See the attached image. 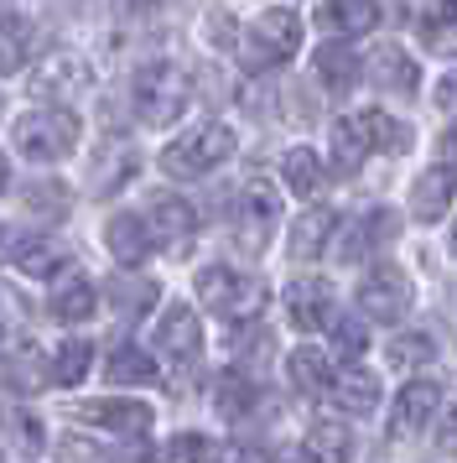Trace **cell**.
Wrapping results in <instances>:
<instances>
[{
    "label": "cell",
    "instance_id": "6da1fadb",
    "mask_svg": "<svg viewBox=\"0 0 457 463\" xmlns=\"http://www.w3.org/2000/svg\"><path fill=\"white\" fill-rule=\"evenodd\" d=\"M400 146H411V130L395 115H385V109H353V115H343L332 126V162H338V172H353L374 151H400Z\"/></svg>",
    "mask_w": 457,
    "mask_h": 463
},
{
    "label": "cell",
    "instance_id": "7a4b0ae2",
    "mask_svg": "<svg viewBox=\"0 0 457 463\" xmlns=\"http://www.w3.org/2000/svg\"><path fill=\"white\" fill-rule=\"evenodd\" d=\"M239 146V136L224 126V120H203V126L182 130L172 146L162 151V172L166 177H203V172L224 167Z\"/></svg>",
    "mask_w": 457,
    "mask_h": 463
},
{
    "label": "cell",
    "instance_id": "3957f363",
    "mask_svg": "<svg viewBox=\"0 0 457 463\" xmlns=\"http://www.w3.org/2000/svg\"><path fill=\"white\" fill-rule=\"evenodd\" d=\"M198 302L208 313L228 317V323H255L260 307H266V287L228 271V266H208V271H198Z\"/></svg>",
    "mask_w": 457,
    "mask_h": 463
},
{
    "label": "cell",
    "instance_id": "277c9868",
    "mask_svg": "<svg viewBox=\"0 0 457 463\" xmlns=\"http://www.w3.org/2000/svg\"><path fill=\"white\" fill-rule=\"evenodd\" d=\"M79 146V115L68 109H26L16 120V151L26 162H62Z\"/></svg>",
    "mask_w": 457,
    "mask_h": 463
},
{
    "label": "cell",
    "instance_id": "5b68a950",
    "mask_svg": "<svg viewBox=\"0 0 457 463\" xmlns=\"http://www.w3.org/2000/svg\"><path fill=\"white\" fill-rule=\"evenodd\" d=\"M135 109H141L145 126H166V120H177V115L187 109L182 68H172V63L145 68L141 79H135Z\"/></svg>",
    "mask_w": 457,
    "mask_h": 463
},
{
    "label": "cell",
    "instance_id": "8992f818",
    "mask_svg": "<svg viewBox=\"0 0 457 463\" xmlns=\"http://www.w3.org/2000/svg\"><path fill=\"white\" fill-rule=\"evenodd\" d=\"M245 47H249V63L255 68H270V63H286L291 52L302 47V16L296 11H266V16H255L245 32Z\"/></svg>",
    "mask_w": 457,
    "mask_h": 463
},
{
    "label": "cell",
    "instance_id": "52a82bcc",
    "mask_svg": "<svg viewBox=\"0 0 457 463\" xmlns=\"http://www.w3.org/2000/svg\"><path fill=\"white\" fill-rule=\"evenodd\" d=\"M359 307L364 317H379V323H400L406 307H411V276L395 271V266H374L359 281Z\"/></svg>",
    "mask_w": 457,
    "mask_h": 463
},
{
    "label": "cell",
    "instance_id": "ba28073f",
    "mask_svg": "<svg viewBox=\"0 0 457 463\" xmlns=\"http://www.w3.org/2000/svg\"><path fill=\"white\" fill-rule=\"evenodd\" d=\"M442 411V385L436 380H411L400 396H395V417H390V438H406V432H421L426 421Z\"/></svg>",
    "mask_w": 457,
    "mask_h": 463
},
{
    "label": "cell",
    "instance_id": "9c48e42d",
    "mask_svg": "<svg viewBox=\"0 0 457 463\" xmlns=\"http://www.w3.org/2000/svg\"><path fill=\"white\" fill-rule=\"evenodd\" d=\"M156 349H162L166 359H177V364H192L198 359V349H203V334H198V313L192 307H166L162 323H156Z\"/></svg>",
    "mask_w": 457,
    "mask_h": 463
},
{
    "label": "cell",
    "instance_id": "30bf717a",
    "mask_svg": "<svg viewBox=\"0 0 457 463\" xmlns=\"http://www.w3.org/2000/svg\"><path fill=\"white\" fill-rule=\"evenodd\" d=\"M452 198H457V167H447V162H442V167H426L411 188V213L421 224H436Z\"/></svg>",
    "mask_w": 457,
    "mask_h": 463
},
{
    "label": "cell",
    "instance_id": "8fae6325",
    "mask_svg": "<svg viewBox=\"0 0 457 463\" xmlns=\"http://www.w3.org/2000/svg\"><path fill=\"white\" fill-rule=\"evenodd\" d=\"M286 317H291L296 334H317V328L332 317L328 281H296V287H286Z\"/></svg>",
    "mask_w": 457,
    "mask_h": 463
},
{
    "label": "cell",
    "instance_id": "7c38bea8",
    "mask_svg": "<svg viewBox=\"0 0 457 463\" xmlns=\"http://www.w3.org/2000/svg\"><path fill=\"white\" fill-rule=\"evenodd\" d=\"M104 245H109V255H115L120 266H141L145 255H151V224L135 219V213H115V219L104 224Z\"/></svg>",
    "mask_w": 457,
    "mask_h": 463
},
{
    "label": "cell",
    "instance_id": "4fadbf2b",
    "mask_svg": "<svg viewBox=\"0 0 457 463\" xmlns=\"http://www.w3.org/2000/svg\"><path fill=\"white\" fill-rule=\"evenodd\" d=\"M374 22H379L374 0H328L317 11V26L332 32V37H364V32H374Z\"/></svg>",
    "mask_w": 457,
    "mask_h": 463
},
{
    "label": "cell",
    "instance_id": "5bb4252c",
    "mask_svg": "<svg viewBox=\"0 0 457 463\" xmlns=\"http://www.w3.org/2000/svg\"><path fill=\"white\" fill-rule=\"evenodd\" d=\"M364 79L379 89H390V94H411L415 89V63L400 52V47H374L369 58H364Z\"/></svg>",
    "mask_w": 457,
    "mask_h": 463
},
{
    "label": "cell",
    "instance_id": "9a60e30c",
    "mask_svg": "<svg viewBox=\"0 0 457 463\" xmlns=\"http://www.w3.org/2000/svg\"><path fill=\"white\" fill-rule=\"evenodd\" d=\"M83 421L115 427L120 438H141L145 427H151V411H145L141 401H89V406H83Z\"/></svg>",
    "mask_w": 457,
    "mask_h": 463
},
{
    "label": "cell",
    "instance_id": "2e32d148",
    "mask_svg": "<svg viewBox=\"0 0 457 463\" xmlns=\"http://www.w3.org/2000/svg\"><path fill=\"white\" fill-rule=\"evenodd\" d=\"M145 224H151V240H156V245H172V250H177L187 234L198 230V213L187 209L182 198H156Z\"/></svg>",
    "mask_w": 457,
    "mask_h": 463
},
{
    "label": "cell",
    "instance_id": "e0dca14e",
    "mask_svg": "<svg viewBox=\"0 0 457 463\" xmlns=\"http://www.w3.org/2000/svg\"><path fill=\"white\" fill-rule=\"evenodd\" d=\"M332 230H338V219H332V209H307L296 224H291V255L296 260H312V255H322V245L332 240Z\"/></svg>",
    "mask_w": 457,
    "mask_h": 463
},
{
    "label": "cell",
    "instance_id": "ac0fdd59",
    "mask_svg": "<svg viewBox=\"0 0 457 463\" xmlns=\"http://www.w3.org/2000/svg\"><path fill=\"white\" fill-rule=\"evenodd\" d=\"M421 43L436 58H457V0H442L421 16Z\"/></svg>",
    "mask_w": 457,
    "mask_h": 463
},
{
    "label": "cell",
    "instance_id": "d6986e66",
    "mask_svg": "<svg viewBox=\"0 0 457 463\" xmlns=\"http://www.w3.org/2000/svg\"><path fill=\"white\" fill-rule=\"evenodd\" d=\"M291 380H296V391H307V396H332V385H338V375H332V364L317 349H296V354L286 359Z\"/></svg>",
    "mask_w": 457,
    "mask_h": 463
},
{
    "label": "cell",
    "instance_id": "ffe728a7",
    "mask_svg": "<svg viewBox=\"0 0 457 463\" xmlns=\"http://www.w3.org/2000/svg\"><path fill=\"white\" fill-rule=\"evenodd\" d=\"M332 401H338L349 417H364V411L379 406V375H369V370H349V375H338Z\"/></svg>",
    "mask_w": 457,
    "mask_h": 463
},
{
    "label": "cell",
    "instance_id": "44dd1931",
    "mask_svg": "<svg viewBox=\"0 0 457 463\" xmlns=\"http://www.w3.org/2000/svg\"><path fill=\"white\" fill-rule=\"evenodd\" d=\"M275 188L270 183H245L239 188V198H234V219L239 224H255V234H266L270 224H275Z\"/></svg>",
    "mask_w": 457,
    "mask_h": 463
},
{
    "label": "cell",
    "instance_id": "7402d4cb",
    "mask_svg": "<svg viewBox=\"0 0 457 463\" xmlns=\"http://www.w3.org/2000/svg\"><path fill=\"white\" fill-rule=\"evenodd\" d=\"M104 375H109V385H151V380H156V359L145 354V349L120 344V349H109Z\"/></svg>",
    "mask_w": 457,
    "mask_h": 463
},
{
    "label": "cell",
    "instance_id": "603a6c76",
    "mask_svg": "<svg viewBox=\"0 0 457 463\" xmlns=\"http://www.w3.org/2000/svg\"><path fill=\"white\" fill-rule=\"evenodd\" d=\"M281 177H286V188L296 193V198H312L317 183H322V156L312 146H291L286 156H281Z\"/></svg>",
    "mask_w": 457,
    "mask_h": 463
},
{
    "label": "cell",
    "instance_id": "cb8c5ba5",
    "mask_svg": "<svg viewBox=\"0 0 457 463\" xmlns=\"http://www.w3.org/2000/svg\"><path fill=\"white\" fill-rule=\"evenodd\" d=\"M94 281L89 276H73V281H62L58 292H52V317L58 323H83V317L94 313Z\"/></svg>",
    "mask_w": 457,
    "mask_h": 463
},
{
    "label": "cell",
    "instance_id": "d4e9b609",
    "mask_svg": "<svg viewBox=\"0 0 457 463\" xmlns=\"http://www.w3.org/2000/svg\"><path fill=\"white\" fill-rule=\"evenodd\" d=\"M68 266V250L58 240H21L16 245V271L26 276H58Z\"/></svg>",
    "mask_w": 457,
    "mask_h": 463
},
{
    "label": "cell",
    "instance_id": "484cf974",
    "mask_svg": "<svg viewBox=\"0 0 457 463\" xmlns=\"http://www.w3.org/2000/svg\"><path fill=\"white\" fill-rule=\"evenodd\" d=\"M353 73H364V63H359L343 43H328L322 52H317V79H322L332 94H343V89L353 84Z\"/></svg>",
    "mask_w": 457,
    "mask_h": 463
},
{
    "label": "cell",
    "instance_id": "4316f807",
    "mask_svg": "<svg viewBox=\"0 0 457 463\" xmlns=\"http://www.w3.org/2000/svg\"><path fill=\"white\" fill-rule=\"evenodd\" d=\"M32 26L21 22V16H5L0 22V73H16V68L32 63Z\"/></svg>",
    "mask_w": 457,
    "mask_h": 463
},
{
    "label": "cell",
    "instance_id": "83f0119b",
    "mask_svg": "<svg viewBox=\"0 0 457 463\" xmlns=\"http://www.w3.org/2000/svg\"><path fill=\"white\" fill-rule=\"evenodd\" d=\"M89 359H94V349H89L83 338H68L58 349V359H52V380H58V385H79V380L89 375Z\"/></svg>",
    "mask_w": 457,
    "mask_h": 463
},
{
    "label": "cell",
    "instance_id": "f1b7e54d",
    "mask_svg": "<svg viewBox=\"0 0 457 463\" xmlns=\"http://www.w3.org/2000/svg\"><path fill=\"white\" fill-rule=\"evenodd\" d=\"M79 89L83 84V58H73V52H52L47 63L37 68V89Z\"/></svg>",
    "mask_w": 457,
    "mask_h": 463
},
{
    "label": "cell",
    "instance_id": "f546056e",
    "mask_svg": "<svg viewBox=\"0 0 457 463\" xmlns=\"http://www.w3.org/2000/svg\"><path fill=\"white\" fill-rule=\"evenodd\" d=\"M307 442H312V453H317L322 463H343L349 458V432H343L338 421H317V427L307 432Z\"/></svg>",
    "mask_w": 457,
    "mask_h": 463
},
{
    "label": "cell",
    "instance_id": "4dcf8cb0",
    "mask_svg": "<svg viewBox=\"0 0 457 463\" xmlns=\"http://www.w3.org/2000/svg\"><path fill=\"white\" fill-rule=\"evenodd\" d=\"M166 463H219V448H213V438L182 432V438H172V448H166Z\"/></svg>",
    "mask_w": 457,
    "mask_h": 463
},
{
    "label": "cell",
    "instance_id": "1f68e13d",
    "mask_svg": "<svg viewBox=\"0 0 457 463\" xmlns=\"http://www.w3.org/2000/svg\"><path fill=\"white\" fill-rule=\"evenodd\" d=\"M332 349L343 359H364V349H369V328L359 323V317H338L332 323Z\"/></svg>",
    "mask_w": 457,
    "mask_h": 463
},
{
    "label": "cell",
    "instance_id": "d6a6232c",
    "mask_svg": "<svg viewBox=\"0 0 457 463\" xmlns=\"http://www.w3.org/2000/svg\"><path fill=\"white\" fill-rule=\"evenodd\" d=\"M385 224H390V219H385V213H374L369 224H364V219H359V224H353V230H349V240H343V245H338V255H343V260H359V255L369 250V245H379V240H374V234L385 230Z\"/></svg>",
    "mask_w": 457,
    "mask_h": 463
},
{
    "label": "cell",
    "instance_id": "836d02e7",
    "mask_svg": "<svg viewBox=\"0 0 457 463\" xmlns=\"http://www.w3.org/2000/svg\"><path fill=\"white\" fill-rule=\"evenodd\" d=\"M5 432H11V442L21 453H37L42 448V421L32 411H5Z\"/></svg>",
    "mask_w": 457,
    "mask_h": 463
},
{
    "label": "cell",
    "instance_id": "e575fe53",
    "mask_svg": "<svg viewBox=\"0 0 457 463\" xmlns=\"http://www.w3.org/2000/svg\"><path fill=\"white\" fill-rule=\"evenodd\" d=\"M151 302H156V287H151V281H120V287H115V307H120L125 317L145 313Z\"/></svg>",
    "mask_w": 457,
    "mask_h": 463
},
{
    "label": "cell",
    "instance_id": "d590c367",
    "mask_svg": "<svg viewBox=\"0 0 457 463\" xmlns=\"http://www.w3.org/2000/svg\"><path fill=\"white\" fill-rule=\"evenodd\" d=\"M436 349H432V338H421V334H400L390 344V359L395 364H406V370H415V364H426Z\"/></svg>",
    "mask_w": 457,
    "mask_h": 463
},
{
    "label": "cell",
    "instance_id": "8d00e7d4",
    "mask_svg": "<svg viewBox=\"0 0 457 463\" xmlns=\"http://www.w3.org/2000/svg\"><path fill=\"white\" fill-rule=\"evenodd\" d=\"M104 463H151V448H145L141 438H130V442H109V448H104Z\"/></svg>",
    "mask_w": 457,
    "mask_h": 463
},
{
    "label": "cell",
    "instance_id": "74e56055",
    "mask_svg": "<svg viewBox=\"0 0 457 463\" xmlns=\"http://www.w3.org/2000/svg\"><path fill=\"white\" fill-rule=\"evenodd\" d=\"M219 406H224L228 417H239V411L249 406V385L239 375H224V396H219Z\"/></svg>",
    "mask_w": 457,
    "mask_h": 463
},
{
    "label": "cell",
    "instance_id": "f35d334b",
    "mask_svg": "<svg viewBox=\"0 0 457 463\" xmlns=\"http://www.w3.org/2000/svg\"><path fill=\"white\" fill-rule=\"evenodd\" d=\"M436 105H442V115H457V73H447V79H442V89H436Z\"/></svg>",
    "mask_w": 457,
    "mask_h": 463
},
{
    "label": "cell",
    "instance_id": "ab89813d",
    "mask_svg": "<svg viewBox=\"0 0 457 463\" xmlns=\"http://www.w3.org/2000/svg\"><path fill=\"white\" fill-rule=\"evenodd\" d=\"M442 448H447V453H457V406L447 411V421H442Z\"/></svg>",
    "mask_w": 457,
    "mask_h": 463
},
{
    "label": "cell",
    "instance_id": "60d3db41",
    "mask_svg": "<svg viewBox=\"0 0 457 463\" xmlns=\"http://www.w3.org/2000/svg\"><path fill=\"white\" fill-rule=\"evenodd\" d=\"M130 11H151V5H162V0H125Z\"/></svg>",
    "mask_w": 457,
    "mask_h": 463
},
{
    "label": "cell",
    "instance_id": "b9f144b4",
    "mask_svg": "<svg viewBox=\"0 0 457 463\" xmlns=\"http://www.w3.org/2000/svg\"><path fill=\"white\" fill-rule=\"evenodd\" d=\"M447 245H452V255H457V224H452V240H447Z\"/></svg>",
    "mask_w": 457,
    "mask_h": 463
}]
</instances>
